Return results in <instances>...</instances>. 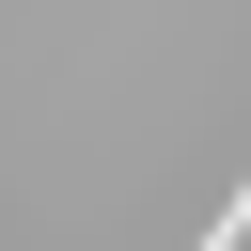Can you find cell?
<instances>
[{"label":"cell","mask_w":251,"mask_h":251,"mask_svg":"<svg viewBox=\"0 0 251 251\" xmlns=\"http://www.w3.org/2000/svg\"><path fill=\"white\" fill-rule=\"evenodd\" d=\"M235 235H251V157H235V188H220V220H204L188 251H235Z\"/></svg>","instance_id":"obj_1"}]
</instances>
